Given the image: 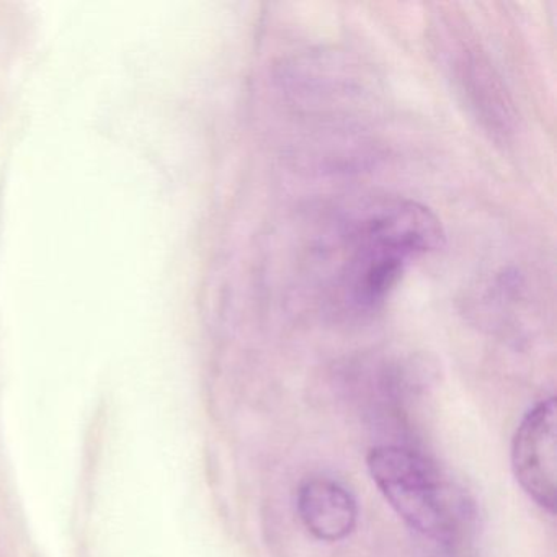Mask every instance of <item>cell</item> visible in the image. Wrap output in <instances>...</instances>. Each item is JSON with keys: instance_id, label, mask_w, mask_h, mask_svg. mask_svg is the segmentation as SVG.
Wrapping results in <instances>:
<instances>
[{"instance_id": "3957f363", "label": "cell", "mask_w": 557, "mask_h": 557, "mask_svg": "<svg viewBox=\"0 0 557 557\" xmlns=\"http://www.w3.org/2000/svg\"><path fill=\"white\" fill-rule=\"evenodd\" d=\"M368 471L387 504L413 530L440 534L446 517L442 488L432 466L412 449L374 446L367 458Z\"/></svg>"}, {"instance_id": "277c9868", "label": "cell", "mask_w": 557, "mask_h": 557, "mask_svg": "<svg viewBox=\"0 0 557 557\" xmlns=\"http://www.w3.org/2000/svg\"><path fill=\"white\" fill-rule=\"evenodd\" d=\"M511 471L520 487L547 511L556 510L557 406L541 400L528 410L511 440Z\"/></svg>"}, {"instance_id": "7a4b0ae2", "label": "cell", "mask_w": 557, "mask_h": 557, "mask_svg": "<svg viewBox=\"0 0 557 557\" xmlns=\"http://www.w3.org/2000/svg\"><path fill=\"white\" fill-rule=\"evenodd\" d=\"M435 30L443 66L466 109L495 138L510 135L517 119L513 103L471 28L442 15Z\"/></svg>"}, {"instance_id": "6da1fadb", "label": "cell", "mask_w": 557, "mask_h": 557, "mask_svg": "<svg viewBox=\"0 0 557 557\" xmlns=\"http://www.w3.org/2000/svg\"><path fill=\"white\" fill-rule=\"evenodd\" d=\"M438 218L400 197H367L334 213L319 253L332 312L373 318L412 260L443 244Z\"/></svg>"}, {"instance_id": "5b68a950", "label": "cell", "mask_w": 557, "mask_h": 557, "mask_svg": "<svg viewBox=\"0 0 557 557\" xmlns=\"http://www.w3.org/2000/svg\"><path fill=\"white\" fill-rule=\"evenodd\" d=\"M296 505L309 533L325 543L345 540L357 527V500L334 479L311 478L302 482Z\"/></svg>"}]
</instances>
